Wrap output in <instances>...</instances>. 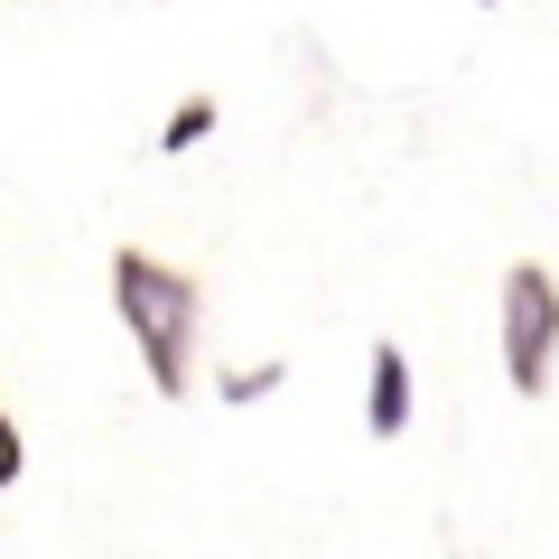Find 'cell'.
<instances>
[{"label":"cell","instance_id":"4","mask_svg":"<svg viewBox=\"0 0 559 559\" xmlns=\"http://www.w3.org/2000/svg\"><path fill=\"white\" fill-rule=\"evenodd\" d=\"M205 131H215V103H205V94H197V103H178V112H168V121H159V150H168V159H178V150H197V140H205Z\"/></svg>","mask_w":559,"mask_h":559},{"label":"cell","instance_id":"6","mask_svg":"<svg viewBox=\"0 0 559 559\" xmlns=\"http://www.w3.org/2000/svg\"><path fill=\"white\" fill-rule=\"evenodd\" d=\"M20 419H10V411H0V495H10V485H20Z\"/></svg>","mask_w":559,"mask_h":559},{"label":"cell","instance_id":"3","mask_svg":"<svg viewBox=\"0 0 559 559\" xmlns=\"http://www.w3.org/2000/svg\"><path fill=\"white\" fill-rule=\"evenodd\" d=\"M364 429H373V439H401V429H411V355H401V345H373V382H364Z\"/></svg>","mask_w":559,"mask_h":559},{"label":"cell","instance_id":"2","mask_svg":"<svg viewBox=\"0 0 559 559\" xmlns=\"http://www.w3.org/2000/svg\"><path fill=\"white\" fill-rule=\"evenodd\" d=\"M550 364H559V280L540 261H513V280H503V373H513V392H550Z\"/></svg>","mask_w":559,"mask_h":559},{"label":"cell","instance_id":"5","mask_svg":"<svg viewBox=\"0 0 559 559\" xmlns=\"http://www.w3.org/2000/svg\"><path fill=\"white\" fill-rule=\"evenodd\" d=\"M280 364H242V373H224V401H261V392H280Z\"/></svg>","mask_w":559,"mask_h":559},{"label":"cell","instance_id":"1","mask_svg":"<svg viewBox=\"0 0 559 559\" xmlns=\"http://www.w3.org/2000/svg\"><path fill=\"white\" fill-rule=\"evenodd\" d=\"M112 308L131 326L140 364H150V382L178 401L197 382V280L150 261V252H112Z\"/></svg>","mask_w":559,"mask_h":559}]
</instances>
